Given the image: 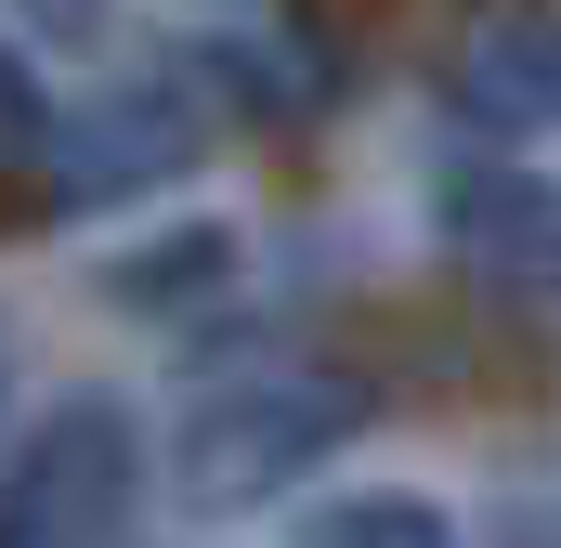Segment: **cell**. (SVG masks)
<instances>
[{"mask_svg": "<svg viewBox=\"0 0 561 548\" xmlns=\"http://www.w3.org/2000/svg\"><path fill=\"white\" fill-rule=\"evenodd\" d=\"M53 118H66V105H53V92L26 79V53L0 39V170H53Z\"/></svg>", "mask_w": 561, "mask_h": 548, "instance_id": "8", "label": "cell"}, {"mask_svg": "<svg viewBox=\"0 0 561 548\" xmlns=\"http://www.w3.org/2000/svg\"><path fill=\"white\" fill-rule=\"evenodd\" d=\"M313 548H457V523H444L431 496H340V510L313 523Z\"/></svg>", "mask_w": 561, "mask_h": 548, "instance_id": "7", "label": "cell"}, {"mask_svg": "<svg viewBox=\"0 0 561 548\" xmlns=\"http://www.w3.org/2000/svg\"><path fill=\"white\" fill-rule=\"evenodd\" d=\"M353 431H366L353 379H327V366H236V379H209L183 406V431H170V496L209 510V523L222 510H262L313 457H340Z\"/></svg>", "mask_w": 561, "mask_h": 548, "instance_id": "1", "label": "cell"}, {"mask_svg": "<svg viewBox=\"0 0 561 548\" xmlns=\"http://www.w3.org/2000/svg\"><path fill=\"white\" fill-rule=\"evenodd\" d=\"M444 249L483 274V287H510V300H561V183L536 170H444Z\"/></svg>", "mask_w": 561, "mask_h": 548, "instance_id": "5", "label": "cell"}, {"mask_svg": "<svg viewBox=\"0 0 561 548\" xmlns=\"http://www.w3.org/2000/svg\"><path fill=\"white\" fill-rule=\"evenodd\" d=\"M444 105L483 144H523L561 118V0H483L444 53Z\"/></svg>", "mask_w": 561, "mask_h": 548, "instance_id": "4", "label": "cell"}, {"mask_svg": "<svg viewBox=\"0 0 561 548\" xmlns=\"http://www.w3.org/2000/svg\"><path fill=\"white\" fill-rule=\"evenodd\" d=\"M236 274V236L222 222H183V236H157V249H131V262L105 274V300H131V313H183V300H209Z\"/></svg>", "mask_w": 561, "mask_h": 548, "instance_id": "6", "label": "cell"}, {"mask_svg": "<svg viewBox=\"0 0 561 548\" xmlns=\"http://www.w3.org/2000/svg\"><path fill=\"white\" fill-rule=\"evenodd\" d=\"M209 157V105L183 92V79H131V92H92V105H66L53 118V196L66 209H118L144 183H183Z\"/></svg>", "mask_w": 561, "mask_h": 548, "instance_id": "3", "label": "cell"}, {"mask_svg": "<svg viewBox=\"0 0 561 548\" xmlns=\"http://www.w3.org/2000/svg\"><path fill=\"white\" fill-rule=\"evenodd\" d=\"M144 496V431L118 392H66L0 483V548H105Z\"/></svg>", "mask_w": 561, "mask_h": 548, "instance_id": "2", "label": "cell"}]
</instances>
